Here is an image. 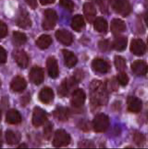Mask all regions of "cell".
<instances>
[{"label": "cell", "instance_id": "obj_33", "mask_svg": "<svg viewBox=\"0 0 148 149\" xmlns=\"http://www.w3.org/2000/svg\"><path fill=\"white\" fill-rule=\"evenodd\" d=\"M114 61L117 69L119 72L123 71L126 66L125 59L120 56H116L114 57Z\"/></svg>", "mask_w": 148, "mask_h": 149}, {"label": "cell", "instance_id": "obj_26", "mask_svg": "<svg viewBox=\"0 0 148 149\" xmlns=\"http://www.w3.org/2000/svg\"><path fill=\"white\" fill-rule=\"evenodd\" d=\"M5 138L8 144L14 145L17 144L20 141L21 135L19 132L8 130L6 132Z\"/></svg>", "mask_w": 148, "mask_h": 149}, {"label": "cell", "instance_id": "obj_41", "mask_svg": "<svg viewBox=\"0 0 148 149\" xmlns=\"http://www.w3.org/2000/svg\"><path fill=\"white\" fill-rule=\"evenodd\" d=\"M6 52L4 48L0 45V64L5 63L7 60Z\"/></svg>", "mask_w": 148, "mask_h": 149}, {"label": "cell", "instance_id": "obj_31", "mask_svg": "<svg viewBox=\"0 0 148 149\" xmlns=\"http://www.w3.org/2000/svg\"><path fill=\"white\" fill-rule=\"evenodd\" d=\"M104 84L108 92L109 91H116L118 89L119 83L117 78H112L108 79Z\"/></svg>", "mask_w": 148, "mask_h": 149}, {"label": "cell", "instance_id": "obj_32", "mask_svg": "<svg viewBox=\"0 0 148 149\" xmlns=\"http://www.w3.org/2000/svg\"><path fill=\"white\" fill-rule=\"evenodd\" d=\"M133 139L135 143L139 147L143 146L145 144L146 140L145 136L138 132H136L134 133Z\"/></svg>", "mask_w": 148, "mask_h": 149}, {"label": "cell", "instance_id": "obj_9", "mask_svg": "<svg viewBox=\"0 0 148 149\" xmlns=\"http://www.w3.org/2000/svg\"><path fill=\"white\" fill-rule=\"evenodd\" d=\"M130 50L135 55L138 56H141L145 52L146 45L142 39L138 38L134 39L131 42Z\"/></svg>", "mask_w": 148, "mask_h": 149}, {"label": "cell", "instance_id": "obj_19", "mask_svg": "<svg viewBox=\"0 0 148 149\" xmlns=\"http://www.w3.org/2000/svg\"><path fill=\"white\" fill-rule=\"evenodd\" d=\"M27 86V83L22 77L17 76L12 80L10 86L11 89L16 92H20L24 91Z\"/></svg>", "mask_w": 148, "mask_h": 149}, {"label": "cell", "instance_id": "obj_20", "mask_svg": "<svg viewBox=\"0 0 148 149\" xmlns=\"http://www.w3.org/2000/svg\"><path fill=\"white\" fill-rule=\"evenodd\" d=\"M110 27L112 32L115 35H117L125 30L126 24L125 22L121 19L114 18L111 21Z\"/></svg>", "mask_w": 148, "mask_h": 149}, {"label": "cell", "instance_id": "obj_3", "mask_svg": "<svg viewBox=\"0 0 148 149\" xmlns=\"http://www.w3.org/2000/svg\"><path fill=\"white\" fill-rule=\"evenodd\" d=\"M112 9L116 13L123 17L128 15L131 11V7L128 0H110Z\"/></svg>", "mask_w": 148, "mask_h": 149}, {"label": "cell", "instance_id": "obj_45", "mask_svg": "<svg viewBox=\"0 0 148 149\" xmlns=\"http://www.w3.org/2000/svg\"><path fill=\"white\" fill-rule=\"evenodd\" d=\"M27 145L25 144H22L20 145L19 146V148H27Z\"/></svg>", "mask_w": 148, "mask_h": 149}, {"label": "cell", "instance_id": "obj_27", "mask_svg": "<svg viewBox=\"0 0 148 149\" xmlns=\"http://www.w3.org/2000/svg\"><path fill=\"white\" fill-rule=\"evenodd\" d=\"M85 26L84 20L82 15H77L74 16L71 23V26L73 30L77 32L80 31Z\"/></svg>", "mask_w": 148, "mask_h": 149}, {"label": "cell", "instance_id": "obj_10", "mask_svg": "<svg viewBox=\"0 0 148 149\" xmlns=\"http://www.w3.org/2000/svg\"><path fill=\"white\" fill-rule=\"evenodd\" d=\"M29 78L30 81L35 84H40L44 79V74L43 69L37 66L33 67L30 71Z\"/></svg>", "mask_w": 148, "mask_h": 149}, {"label": "cell", "instance_id": "obj_28", "mask_svg": "<svg viewBox=\"0 0 148 149\" xmlns=\"http://www.w3.org/2000/svg\"><path fill=\"white\" fill-rule=\"evenodd\" d=\"M52 42V39L50 36L47 34H43L38 38L36 43L40 49H44L48 48Z\"/></svg>", "mask_w": 148, "mask_h": 149}, {"label": "cell", "instance_id": "obj_11", "mask_svg": "<svg viewBox=\"0 0 148 149\" xmlns=\"http://www.w3.org/2000/svg\"><path fill=\"white\" fill-rule=\"evenodd\" d=\"M16 25L24 29H28L31 25V22L28 13L22 10L17 16L15 20Z\"/></svg>", "mask_w": 148, "mask_h": 149}, {"label": "cell", "instance_id": "obj_29", "mask_svg": "<svg viewBox=\"0 0 148 149\" xmlns=\"http://www.w3.org/2000/svg\"><path fill=\"white\" fill-rule=\"evenodd\" d=\"M73 86L68 79L63 81L59 86L58 89V93L60 97H64L68 93L70 89Z\"/></svg>", "mask_w": 148, "mask_h": 149}, {"label": "cell", "instance_id": "obj_23", "mask_svg": "<svg viewBox=\"0 0 148 149\" xmlns=\"http://www.w3.org/2000/svg\"><path fill=\"white\" fill-rule=\"evenodd\" d=\"M54 116L58 120L65 121L67 120L70 116L68 109L64 107H59L56 109L53 112Z\"/></svg>", "mask_w": 148, "mask_h": 149}, {"label": "cell", "instance_id": "obj_1", "mask_svg": "<svg viewBox=\"0 0 148 149\" xmlns=\"http://www.w3.org/2000/svg\"><path fill=\"white\" fill-rule=\"evenodd\" d=\"M108 92L104 84L98 80H93L89 86V99L91 110H94L107 104Z\"/></svg>", "mask_w": 148, "mask_h": 149}, {"label": "cell", "instance_id": "obj_25", "mask_svg": "<svg viewBox=\"0 0 148 149\" xmlns=\"http://www.w3.org/2000/svg\"><path fill=\"white\" fill-rule=\"evenodd\" d=\"M127 44V38L125 36H119L112 42V48L118 51H122L125 49Z\"/></svg>", "mask_w": 148, "mask_h": 149}, {"label": "cell", "instance_id": "obj_21", "mask_svg": "<svg viewBox=\"0 0 148 149\" xmlns=\"http://www.w3.org/2000/svg\"><path fill=\"white\" fill-rule=\"evenodd\" d=\"M6 122L9 124L16 125L20 123L22 117L20 113L15 109H11L7 112L6 116Z\"/></svg>", "mask_w": 148, "mask_h": 149}, {"label": "cell", "instance_id": "obj_18", "mask_svg": "<svg viewBox=\"0 0 148 149\" xmlns=\"http://www.w3.org/2000/svg\"><path fill=\"white\" fill-rule=\"evenodd\" d=\"M14 57L16 63L21 68H25L28 66L29 57L24 51L22 50H17L15 52Z\"/></svg>", "mask_w": 148, "mask_h": 149}, {"label": "cell", "instance_id": "obj_8", "mask_svg": "<svg viewBox=\"0 0 148 149\" xmlns=\"http://www.w3.org/2000/svg\"><path fill=\"white\" fill-rule=\"evenodd\" d=\"M86 99V95L84 91L80 88L75 90L72 95L71 104L73 107L78 108L83 106Z\"/></svg>", "mask_w": 148, "mask_h": 149}, {"label": "cell", "instance_id": "obj_47", "mask_svg": "<svg viewBox=\"0 0 148 149\" xmlns=\"http://www.w3.org/2000/svg\"><path fill=\"white\" fill-rule=\"evenodd\" d=\"M1 85V82L0 81V87Z\"/></svg>", "mask_w": 148, "mask_h": 149}, {"label": "cell", "instance_id": "obj_24", "mask_svg": "<svg viewBox=\"0 0 148 149\" xmlns=\"http://www.w3.org/2000/svg\"><path fill=\"white\" fill-rule=\"evenodd\" d=\"M94 29L100 33H104L108 29V23L107 21L103 17H98L96 18L94 22Z\"/></svg>", "mask_w": 148, "mask_h": 149}, {"label": "cell", "instance_id": "obj_30", "mask_svg": "<svg viewBox=\"0 0 148 149\" xmlns=\"http://www.w3.org/2000/svg\"><path fill=\"white\" fill-rule=\"evenodd\" d=\"M13 38L15 43L18 45L24 44L27 41V37L25 33L18 31H14Z\"/></svg>", "mask_w": 148, "mask_h": 149}, {"label": "cell", "instance_id": "obj_16", "mask_svg": "<svg viewBox=\"0 0 148 149\" xmlns=\"http://www.w3.org/2000/svg\"><path fill=\"white\" fill-rule=\"evenodd\" d=\"M131 69L133 72L137 75H144L147 71V65L145 61L138 60L134 61L131 65Z\"/></svg>", "mask_w": 148, "mask_h": 149}, {"label": "cell", "instance_id": "obj_13", "mask_svg": "<svg viewBox=\"0 0 148 149\" xmlns=\"http://www.w3.org/2000/svg\"><path fill=\"white\" fill-rule=\"evenodd\" d=\"M55 36L57 40L64 45H70L73 42V36L70 32L64 30H57L55 33Z\"/></svg>", "mask_w": 148, "mask_h": 149}, {"label": "cell", "instance_id": "obj_6", "mask_svg": "<svg viewBox=\"0 0 148 149\" xmlns=\"http://www.w3.org/2000/svg\"><path fill=\"white\" fill-rule=\"evenodd\" d=\"M47 119V114L44 110L39 107L34 108L32 118V123L34 126H40L46 122Z\"/></svg>", "mask_w": 148, "mask_h": 149}, {"label": "cell", "instance_id": "obj_46", "mask_svg": "<svg viewBox=\"0 0 148 149\" xmlns=\"http://www.w3.org/2000/svg\"><path fill=\"white\" fill-rule=\"evenodd\" d=\"M1 109H0V121L1 119Z\"/></svg>", "mask_w": 148, "mask_h": 149}, {"label": "cell", "instance_id": "obj_2", "mask_svg": "<svg viewBox=\"0 0 148 149\" xmlns=\"http://www.w3.org/2000/svg\"><path fill=\"white\" fill-rule=\"evenodd\" d=\"M110 125L108 116L103 113L96 114L92 123V126L94 131L98 133L105 132L108 129Z\"/></svg>", "mask_w": 148, "mask_h": 149}, {"label": "cell", "instance_id": "obj_5", "mask_svg": "<svg viewBox=\"0 0 148 149\" xmlns=\"http://www.w3.org/2000/svg\"><path fill=\"white\" fill-rule=\"evenodd\" d=\"M57 18L56 12L51 9L46 10L44 13V18L42 26L46 30L52 29L54 27Z\"/></svg>", "mask_w": 148, "mask_h": 149}, {"label": "cell", "instance_id": "obj_15", "mask_svg": "<svg viewBox=\"0 0 148 149\" xmlns=\"http://www.w3.org/2000/svg\"><path fill=\"white\" fill-rule=\"evenodd\" d=\"M83 11L85 17L88 22H93L97 14L96 8L91 3L87 2L83 6Z\"/></svg>", "mask_w": 148, "mask_h": 149}, {"label": "cell", "instance_id": "obj_40", "mask_svg": "<svg viewBox=\"0 0 148 149\" xmlns=\"http://www.w3.org/2000/svg\"><path fill=\"white\" fill-rule=\"evenodd\" d=\"M84 76V74L83 72L80 70L78 69L75 72L73 77L77 83L82 79Z\"/></svg>", "mask_w": 148, "mask_h": 149}, {"label": "cell", "instance_id": "obj_38", "mask_svg": "<svg viewBox=\"0 0 148 149\" xmlns=\"http://www.w3.org/2000/svg\"><path fill=\"white\" fill-rule=\"evenodd\" d=\"M59 3L62 6L69 10L74 8V3L71 0H59Z\"/></svg>", "mask_w": 148, "mask_h": 149}, {"label": "cell", "instance_id": "obj_35", "mask_svg": "<svg viewBox=\"0 0 148 149\" xmlns=\"http://www.w3.org/2000/svg\"><path fill=\"white\" fill-rule=\"evenodd\" d=\"M98 46L100 50L103 51H107L112 48V42L107 40H103L100 41Z\"/></svg>", "mask_w": 148, "mask_h": 149}, {"label": "cell", "instance_id": "obj_36", "mask_svg": "<svg viewBox=\"0 0 148 149\" xmlns=\"http://www.w3.org/2000/svg\"><path fill=\"white\" fill-rule=\"evenodd\" d=\"M78 146L80 148H95L96 147L93 141L89 140H84L80 141Z\"/></svg>", "mask_w": 148, "mask_h": 149}, {"label": "cell", "instance_id": "obj_39", "mask_svg": "<svg viewBox=\"0 0 148 149\" xmlns=\"http://www.w3.org/2000/svg\"><path fill=\"white\" fill-rule=\"evenodd\" d=\"M8 32L7 26L3 22L0 21V38L5 37Z\"/></svg>", "mask_w": 148, "mask_h": 149}, {"label": "cell", "instance_id": "obj_4", "mask_svg": "<svg viewBox=\"0 0 148 149\" xmlns=\"http://www.w3.org/2000/svg\"><path fill=\"white\" fill-rule=\"evenodd\" d=\"M70 135L64 130L59 129L55 132L52 141L53 146L56 148L66 146L70 143Z\"/></svg>", "mask_w": 148, "mask_h": 149}, {"label": "cell", "instance_id": "obj_37", "mask_svg": "<svg viewBox=\"0 0 148 149\" xmlns=\"http://www.w3.org/2000/svg\"><path fill=\"white\" fill-rule=\"evenodd\" d=\"M52 130V124L50 122L47 123L45 126L44 129V134L45 138L47 140L50 138Z\"/></svg>", "mask_w": 148, "mask_h": 149}, {"label": "cell", "instance_id": "obj_44", "mask_svg": "<svg viewBox=\"0 0 148 149\" xmlns=\"http://www.w3.org/2000/svg\"><path fill=\"white\" fill-rule=\"evenodd\" d=\"M3 143L2 134L1 131L0 130V148L2 146Z\"/></svg>", "mask_w": 148, "mask_h": 149}, {"label": "cell", "instance_id": "obj_22", "mask_svg": "<svg viewBox=\"0 0 148 149\" xmlns=\"http://www.w3.org/2000/svg\"><path fill=\"white\" fill-rule=\"evenodd\" d=\"M62 53L66 65L69 68L74 66L76 64L77 59L74 54L68 50L64 49Z\"/></svg>", "mask_w": 148, "mask_h": 149}, {"label": "cell", "instance_id": "obj_42", "mask_svg": "<svg viewBox=\"0 0 148 149\" xmlns=\"http://www.w3.org/2000/svg\"><path fill=\"white\" fill-rule=\"evenodd\" d=\"M27 3L32 9H35L37 6L36 0H25Z\"/></svg>", "mask_w": 148, "mask_h": 149}, {"label": "cell", "instance_id": "obj_34", "mask_svg": "<svg viewBox=\"0 0 148 149\" xmlns=\"http://www.w3.org/2000/svg\"><path fill=\"white\" fill-rule=\"evenodd\" d=\"M117 79L119 84L122 86H126L129 80L128 75L123 71L119 72L117 74Z\"/></svg>", "mask_w": 148, "mask_h": 149}, {"label": "cell", "instance_id": "obj_43", "mask_svg": "<svg viewBox=\"0 0 148 149\" xmlns=\"http://www.w3.org/2000/svg\"><path fill=\"white\" fill-rule=\"evenodd\" d=\"M55 1V0H39L40 3L43 5L52 3Z\"/></svg>", "mask_w": 148, "mask_h": 149}, {"label": "cell", "instance_id": "obj_17", "mask_svg": "<svg viewBox=\"0 0 148 149\" xmlns=\"http://www.w3.org/2000/svg\"><path fill=\"white\" fill-rule=\"evenodd\" d=\"M54 97V94L52 89L48 87L43 88L38 94L40 101L45 104H49L52 102Z\"/></svg>", "mask_w": 148, "mask_h": 149}, {"label": "cell", "instance_id": "obj_14", "mask_svg": "<svg viewBox=\"0 0 148 149\" xmlns=\"http://www.w3.org/2000/svg\"><path fill=\"white\" fill-rule=\"evenodd\" d=\"M46 67L49 75L52 78L57 77L59 74L58 65L56 59L53 57L48 58L46 61Z\"/></svg>", "mask_w": 148, "mask_h": 149}, {"label": "cell", "instance_id": "obj_7", "mask_svg": "<svg viewBox=\"0 0 148 149\" xmlns=\"http://www.w3.org/2000/svg\"><path fill=\"white\" fill-rule=\"evenodd\" d=\"M126 105L128 111L134 113H139L142 107V100L139 97L134 96H130L127 97Z\"/></svg>", "mask_w": 148, "mask_h": 149}, {"label": "cell", "instance_id": "obj_12", "mask_svg": "<svg viewBox=\"0 0 148 149\" xmlns=\"http://www.w3.org/2000/svg\"><path fill=\"white\" fill-rule=\"evenodd\" d=\"M91 65L94 70L100 73H106L110 68L109 63L106 61L101 58L94 59L92 61Z\"/></svg>", "mask_w": 148, "mask_h": 149}]
</instances>
